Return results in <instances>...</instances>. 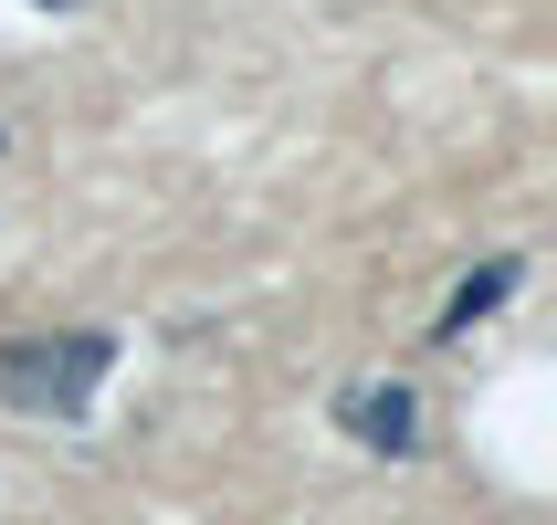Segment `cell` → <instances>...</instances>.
<instances>
[{"mask_svg":"<svg viewBox=\"0 0 557 525\" xmlns=\"http://www.w3.org/2000/svg\"><path fill=\"white\" fill-rule=\"evenodd\" d=\"M42 11H74V0H42Z\"/></svg>","mask_w":557,"mask_h":525,"instance_id":"277c9868","label":"cell"},{"mask_svg":"<svg viewBox=\"0 0 557 525\" xmlns=\"http://www.w3.org/2000/svg\"><path fill=\"white\" fill-rule=\"evenodd\" d=\"M116 368V337L106 326H74V337H11L0 347V400L22 421H85L95 389Z\"/></svg>","mask_w":557,"mask_h":525,"instance_id":"6da1fadb","label":"cell"},{"mask_svg":"<svg viewBox=\"0 0 557 525\" xmlns=\"http://www.w3.org/2000/svg\"><path fill=\"white\" fill-rule=\"evenodd\" d=\"M516 284H527V263H516V252H495V263H473V274H463V295L442 305V337H463L473 315H495L505 295H516Z\"/></svg>","mask_w":557,"mask_h":525,"instance_id":"3957f363","label":"cell"},{"mask_svg":"<svg viewBox=\"0 0 557 525\" xmlns=\"http://www.w3.org/2000/svg\"><path fill=\"white\" fill-rule=\"evenodd\" d=\"M337 421L369 441V452H410V441H421V389L369 378V389H347V400H337Z\"/></svg>","mask_w":557,"mask_h":525,"instance_id":"7a4b0ae2","label":"cell"}]
</instances>
